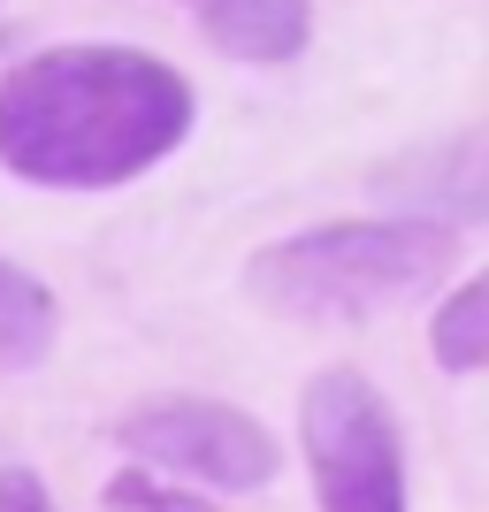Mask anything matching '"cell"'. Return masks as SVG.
<instances>
[{"label": "cell", "instance_id": "1", "mask_svg": "<svg viewBox=\"0 0 489 512\" xmlns=\"http://www.w3.org/2000/svg\"><path fill=\"white\" fill-rule=\"evenodd\" d=\"M192 85L146 46H46L0 77V169L46 192H107L192 138Z\"/></svg>", "mask_w": 489, "mask_h": 512}, {"label": "cell", "instance_id": "2", "mask_svg": "<svg viewBox=\"0 0 489 512\" xmlns=\"http://www.w3.org/2000/svg\"><path fill=\"white\" fill-rule=\"evenodd\" d=\"M459 230L451 222H321L276 237L245 260V291L268 314L298 321H360L398 299H421L451 276Z\"/></svg>", "mask_w": 489, "mask_h": 512}, {"label": "cell", "instance_id": "3", "mask_svg": "<svg viewBox=\"0 0 489 512\" xmlns=\"http://www.w3.org/2000/svg\"><path fill=\"white\" fill-rule=\"evenodd\" d=\"M306 467L321 512H405V436L390 398L352 367H329L298 390Z\"/></svg>", "mask_w": 489, "mask_h": 512}, {"label": "cell", "instance_id": "4", "mask_svg": "<svg viewBox=\"0 0 489 512\" xmlns=\"http://www.w3.org/2000/svg\"><path fill=\"white\" fill-rule=\"evenodd\" d=\"M115 444L138 451L146 467L184 474V482H207V490H268L283 467L276 436L253 421L245 406H222V398H146L115 421Z\"/></svg>", "mask_w": 489, "mask_h": 512}, {"label": "cell", "instance_id": "5", "mask_svg": "<svg viewBox=\"0 0 489 512\" xmlns=\"http://www.w3.org/2000/svg\"><path fill=\"white\" fill-rule=\"evenodd\" d=\"M199 16V31H207L222 54H237V62H298L306 54V39H314V8L306 0H184Z\"/></svg>", "mask_w": 489, "mask_h": 512}, {"label": "cell", "instance_id": "6", "mask_svg": "<svg viewBox=\"0 0 489 512\" xmlns=\"http://www.w3.org/2000/svg\"><path fill=\"white\" fill-rule=\"evenodd\" d=\"M54 329H62V314H54V291H46L31 268L0 260V375L39 367L46 352H54Z\"/></svg>", "mask_w": 489, "mask_h": 512}, {"label": "cell", "instance_id": "7", "mask_svg": "<svg viewBox=\"0 0 489 512\" xmlns=\"http://www.w3.org/2000/svg\"><path fill=\"white\" fill-rule=\"evenodd\" d=\"M428 344H436V360H444L451 375H474L482 352H489V283H459V291L436 306Z\"/></svg>", "mask_w": 489, "mask_h": 512}, {"label": "cell", "instance_id": "8", "mask_svg": "<svg viewBox=\"0 0 489 512\" xmlns=\"http://www.w3.org/2000/svg\"><path fill=\"white\" fill-rule=\"evenodd\" d=\"M107 505L115 512H214V505H199V497H176L169 482H153V474H115V482H107Z\"/></svg>", "mask_w": 489, "mask_h": 512}, {"label": "cell", "instance_id": "9", "mask_svg": "<svg viewBox=\"0 0 489 512\" xmlns=\"http://www.w3.org/2000/svg\"><path fill=\"white\" fill-rule=\"evenodd\" d=\"M0 512H54V497L31 467H0Z\"/></svg>", "mask_w": 489, "mask_h": 512}]
</instances>
